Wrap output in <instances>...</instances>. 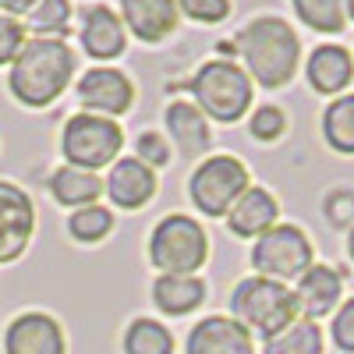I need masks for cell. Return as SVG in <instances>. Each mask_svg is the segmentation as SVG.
<instances>
[{"label": "cell", "instance_id": "30", "mask_svg": "<svg viewBox=\"0 0 354 354\" xmlns=\"http://www.w3.org/2000/svg\"><path fill=\"white\" fill-rule=\"evenodd\" d=\"M330 333H333V344H337L340 351L354 354V298H347V301L337 308Z\"/></svg>", "mask_w": 354, "mask_h": 354}, {"label": "cell", "instance_id": "10", "mask_svg": "<svg viewBox=\"0 0 354 354\" xmlns=\"http://www.w3.org/2000/svg\"><path fill=\"white\" fill-rule=\"evenodd\" d=\"M78 100H82L85 110H93L100 117H117V113L131 110L135 85L117 68H93L78 82Z\"/></svg>", "mask_w": 354, "mask_h": 354}, {"label": "cell", "instance_id": "2", "mask_svg": "<svg viewBox=\"0 0 354 354\" xmlns=\"http://www.w3.org/2000/svg\"><path fill=\"white\" fill-rule=\"evenodd\" d=\"M238 50L248 64V75L266 88L287 85L294 78V71H298V57H301L298 32L283 18H273V15L252 18L241 28Z\"/></svg>", "mask_w": 354, "mask_h": 354}, {"label": "cell", "instance_id": "22", "mask_svg": "<svg viewBox=\"0 0 354 354\" xmlns=\"http://www.w3.org/2000/svg\"><path fill=\"white\" fill-rule=\"evenodd\" d=\"M262 354H322V330L312 319H294L287 330L262 340Z\"/></svg>", "mask_w": 354, "mask_h": 354}, {"label": "cell", "instance_id": "11", "mask_svg": "<svg viewBox=\"0 0 354 354\" xmlns=\"http://www.w3.org/2000/svg\"><path fill=\"white\" fill-rule=\"evenodd\" d=\"M185 354H255V347H252V333L238 319L209 315L192 326Z\"/></svg>", "mask_w": 354, "mask_h": 354}, {"label": "cell", "instance_id": "29", "mask_svg": "<svg viewBox=\"0 0 354 354\" xmlns=\"http://www.w3.org/2000/svg\"><path fill=\"white\" fill-rule=\"evenodd\" d=\"M25 28L15 15H0V64H15L25 46Z\"/></svg>", "mask_w": 354, "mask_h": 354}, {"label": "cell", "instance_id": "24", "mask_svg": "<svg viewBox=\"0 0 354 354\" xmlns=\"http://www.w3.org/2000/svg\"><path fill=\"white\" fill-rule=\"evenodd\" d=\"M124 354H174V337L156 319H135L124 330Z\"/></svg>", "mask_w": 354, "mask_h": 354}, {"label": "cell", "instance_id": "1", "mask_svg": "<svg viewBox=\"0 0 354 354\" xmlns=\"http://www.w3.org/2000/svg\"><path fill=\"white\" fill-rule=\"evenodd\" d=\"M75 75V53L64 39H28L11 64V93L25 106H50Z\"/></svg>", "mask_w": 354, "mask_h": 354}, {"label": "cell", "instance_id": "3", "mask_svg": "<svg viewBox=\"0 0 354 354\" xmlns=\"http://www.w3.org/2000/svg\"><path fill=\"white\" fill-rule=\"evenodd\" d=\"M230 312L248 333H255L262 340L277 337L294 319H301L298 301H294V290L280 280H270V277L241 280L230 294Z\"/></svg>", "mask_w": 354, "mask_h": 354}, {"label": "cell", "instance_id": "31", "mask_svg": "<svg viewBox=\"0 0 354 354\" xmlns=\"http://www.w3.org/2000/svg\"><path fill=\"white\" fill-rule=\"evenodd\" d=\"M181 11L195 21L213 25V21H223L230 15V0H181Z\"/></svg>", "mask_w": 354, "mask_h": 354}, {"label": "cell", "instance_id": "18", "mask_svg": "<svg viewBox=\"0 0 354 354\" xmlns=\"http://www.w3.org/2000/svg\"><path fill=\"white\" fill-rule=\"evenodd\" d=\"M308 85L322 96H337L351 85L354 78V61L344 46H319L312 57H308Z\"/></svg>", "mask_w": 354, "mask_h": 354}, {"label": "cell", "instance_id": "8", "mask_svg": "<svg viewBox=\"0 0 354 354\" xmlns=\"http://www.w3.org/2000/svg\"><path fill=\"white\" fill-rule=\"evenodd\" d=\"M252 266L259 270V277H270L280 283L298 280L312 266V241L305 238V230L290 227V223H277L255 241Z\"/></svg>", "mask_w": 354, "mask_h": 354}, {"label": "cell", "instance_id": "23", "mask_svg": "<svg viewBox=\"0 0 354 354\" xmlns=\"http://www.w3.org/2000/svg\"><path fill=\"white\" fill-rule=\"evenodd\" d=\"M322 135L337 153L354 156V96H340L322 113Z\"/></svg>", "mask_w": 354, "mask_h": 354}, {"label": "cell", "instance_id": "28", "mask_svg": "<svg viewBox=\"0 0 354 354\" xmlns=\"http://www.w3.org/2000/svg\"><path fill=\"white\" fill-rule=\"evenodd\" d=\"M283 128H287V117H283V110L280 106H259L255 113H252V121H248V131L259 138V142H273V138H280L283 135Z\"/></svg>", "mask_w": 354, "mask_h": 354}, {"label": "cell", "instance_id": "15", "mask_svg": "<svg viewBox=\"0 0 354 354\" xmlns=\"http://www.w3.org/2000/svg\"><path fill=\"white\" fill-rule=\"evenodd\" d=\"M82 46L96 61H113L124 53V21L110 8L93 4L82 11Z\"/></svg>", "mask_w": 354, "mask_h": 354}, {"label": "cell", "instance_id": "17", "mask_svg": "<svg viewBox=\"0 0 354 354\" xmlns=\"http://www.w3.org/2000/svg\"><path fill=\"white\" fill-rule=\"evenodd\" d=\"M277 213L280 205L266 188H245V195L230 205L227 223L238 238H262L270 227H277Z\"/></svg>", "mask_w": 354, "mask_h": 354}, {"label": "cell", "instance_id": "19", "mask_svg": "<svg viewBox=\"0 0 354 354\" xmlns=\"http://www.w3.org/2000/svg\"><path fill=\"white\" fill-rule=\"evenodd\" d=\"M167 128L177 142V149H181L188 160L192 156H202L209 149V124H205V113L188 103V100H177L167 106Z\"/></svg>", "mask_w": 354, "mask_h": 354}, {"label": "cell", "instance_id": "20", "mask_svg": "<svg viewBox=\"0 0 354 354\" xmlns=\"http://www.w3.org/2000/svg\"><path fill=\"white\" fill-rule=\"evenodd\" d=\"M153 301L167 315H188L205 301V283L198 277H181V273H160L153 283Z\"/></svg>", "mask_w": 354, "mask_h": 354}, {"label": "cell", "instance_id": "34", "mask_svg": "<svg viewBox=\"0 0 354 354\" xmlns=\"http://www.w3.org/2000/svg\"><path fill=\"white\" fill-rule=\"evenodd\" d=\"M344 8H347V18L354 21V0H344Z\"/></svg>", "mask_w": 354, "mask_h": 354}, {"label": "cell", "instance_id": "13", "mask_svg": "<svg viewBox=\"0 0 354 354\" xmlns=\"http://www.w3.org/2000/svg\"><path fill=\"white\" fill-rule=\"evenodd\" d=\"M344 294V280L337 270L330 266H308V270L298 277V287H294V301H298V315L301 319H322L330 315L340 305Z\"/></svg>", "mask_w": 354, "mask_h": 354}, {"label": "cell", "instance_id": "25", "mask_svg": "<svg viewBox=\"0 0 354 354\" xmlns=\"http://www.w3.org/2000/svg\"><path fill=\"white\" fill-rule=\"evenodd\" d=\"M294 11L301 15V21L315 32H340L347 21L344 0H294Z\"/></svg>", "mask_w": 354, "mask_h": 354}, {"label": "cell", "instance_id": "9", "mask_svg": "<svg viewBox=\"0 0 354 354\" xmlns=\"http://www.w3.org/2000/svg\"><path fill=\"white\" fill-rule=\"evenodd\" d=\"M36 230V209L18 185L0 181V266L15 262Z\"/></svg>", "mask_w": 354, "mask_h": 354}, {"label": "cell", "instance_id": "6", "mask_svg": "<svg viewBox=\"0 0 354 354\" xmlns=\"http://www.w3.org/2000/svg\"><path fill=\"white\" fill-rule=\"evenodd\" d=\"M124 145V135L117 128L110 117H100V113H75L71 121L64 124V138H61V149L68 156L71 167H82V170H100L106 163L117 160Z\"/></svg>", "mask_w": 354, "mask_h": 354}, {"label": "cell", "instance_id": "21", "mask_svg": "<svg viewBox=\"0 0 354 354\" xmlns=\"http://www.w3.org/2000/svg\"><path fill=\"white\" fill-rule=\"evenodd\" d=\"M103 181L93 170H82V167H61L50 177V192L61 205H71V209H85V205H96V198L103 195Z\"/></svg>", "mask_w": 354, "mask_h": 354}, {"label": "cell", "instance_id": "5", "mask_svg": "<svg viewBox=\"0 0 354 354\" xmlns=\"http://www.w3.org/2000/svg\"><path fill=\"white\" fill-rule=\"evenodd\" d=\"M209 255V238L192 216H167L156 223L153 238H149V259L156 270L163 273H181L195 277V270Z\"/></svg>", "mask_w": 354, "mask_h": 354}, {"label": "cell", "instance_id": "12", "mask_svg": "<svg viewBox=\"0 0 354 354\" xmlns=\"http://www.w3.org/2000/svg\"><path fill=\"white\" fill-rule=\"evenodd\" d=\"M4 351L8 354H64V333L57 326V319L43 312H25L8 326Z\"/></svg>", "mask_w": 354, "mask_h": 354}, {"label": "cell", "instance_id": "35", "mask_svg": "<svg viewBox=\"0 0 354 354\" xmlns=\"http://www.w3.org/2000/svg\"><path fill=\"white\" fill-rule=\"evenodd\" d=\"M347 255L354 259V230H351V238H347Z\"/></svg>", "mask_w": 354, "mask_h": 354}, {"label": "cell", "instance_id": "7", "mask_svg": "<svg viewBox=\"0 0 354 354\" xmlns=\"http://www.w3.org/2000/svg\"><path fill=\"white\" fill-rule=\"evenodd\" d=\"M245 188H248V170L234 156H209L205 163L195 167L188 181V195L195 202V209L205 216H227L230 205L245 195Z\"/></svg>", "mask_w": 354, "mask_h": 354}, {"label": "cell", "instance_id": "14", "mask_svg": "<svg viewBox=\"0 0 354 354\" xmlns=\"http://www.w3.org/2000/svg\"><path fill=\"white\" fill-rule=\"evenodd\" d=\"M106 195L121 209H142L145 202L156 195V174L149 163H142L138 156L117 160L110 177H106Z\"/></svg>", "mask_w": 354, "mask_h": 354}, {"label": "cell", "instance_id": "4", "mask_svg": "<svg viewBox=\"0 0 354 354\" xmlns=\"http://www.w3.org/2000/svg\"><path fill=\"white\" fill-rule=\"evenodd\" d=\"M192 96L202 113H209L213 121H238L252 106V75L230 61H209L202 64L192 78Z\"/></svg>", "mask_w": 354, "mask_h": 354}, {"label": "cell", "instance_id": "27", "mask_svg": "<svg viewBox=\"0 0 354 354\" xmlns=\"http://www.w3.org/2000/svg\"><path fill=\"white\" fill-rule=\"evenodd\" d=\"M113 227V216L110 209H103V205H85V209H75L71 220H68V230L75 234L78 241H100L106 238Z\"/></svg>", "mask_w": 354, "mask_h": 354}, {"label": "cell", "instance_id": "26", "mask_svg": "<svg viewBox=\"0 0 354 354\" xmlns=\"http://www.w3.org/2000/svg\"><path fill=\"white\" fill-rule=\"evenodd\" d=\"M28 25H32V32H39V39H61L71 25V4L68 0H39L28 11Z\"/></svg>", "mask_w": 354, "mask_h": 354}, {"label": "cell", "instance_id": "33", "mask_svg": "<svg viewBox=\"0 0 354 354\" xmlns=\"http://www.w3.org/2000/svg\"><path fill=\"white\" fill-rule=\"evenodd\" d=\"M39 4V0H0V11H8V15H28Z\"/></svg>", "mask_w": 354, "mask_h": 354}, {"label": "cell", "instance_id": "16", "mask_svg": "<svg viewBox=\"0 0 354 354\" xmlns=\"http://www.w3.org/2000/svg\"><path fill=\"white\" fill-rule=\"evenodd\" d=\"M124 25L142 43H160L177 28V0H121Z\"/></svg>", "mask_w": 354, "mask_h": 354}, {"label": "cell", "instance_id": "32", "mask_svg": "<svg viewBox=\"0 0 354 354\" xmlns=\"http://www.w3.org/2000/svg\"><path fill=\"white\" fill-rule=\"evenodd\" d=\"M138 160L142 163H149V167H163L167 160H170V153H167V142L156 135V131H145L142 138H138Z\"/></svg>", "mask_w": 354, "mask_h": 354}]
</instances>
